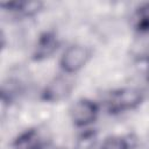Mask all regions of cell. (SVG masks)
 <instances>
[{"mask_svg": "<svg viewBox=\"0 0 149 149\" xmlns=\"http://www.w3.org/2000/svg\"><path fill=\"white\" fill-rule=\"evenodd\" d=\"M88 51L86 48L80 47V45H73L66 49L64 52L62 59H61V65L64 71L66 72H74L79 70L87 61L88 58Z\"/></svg>", "mask_w": 149, "mask_h": 149, "instance_id": "obj_1", "label": "cell"}, {"mask_svg": "<svg viewBox=\"0 0 149 149\" xmlns=\"http://www.w3.org/2000/svg\"><path fill=\"white\" fill-rule=\"evenodd\" d=\"M141 101V93L133 88L121 90L114 93L109 100V111L120 112L134 108Z\"/></svg>", "mask_w": 149, "mask_h": 149, "instance_id": "obj_2", "label": "cell"}, {"mask_svg": "<svg viewBox=\"0 0 149 149\" xmlns=\"http://www.w3.org/2000/svg\"><path fill=\"white\" fill-rule=\"evenodd\" d=\"M97 106L90 100L77 101L71 109V118L77 126H85L91 123L97 115Z\"/></svg>", "mask_w": 149, "mask_h": 149, "instance_id": "obj_3", "label": "cell"}, {"mask_svg": "<svg viewBox=\"0 0 149 149\" xmlns=\"http://www.w3.org/2000/svg\"><path fill=\"white\" fill-rule=\"evenodd\" d=\"M70 92V85L69 81L62 78L55 79L44 92V98L50 101H57L66 97Z\"/></svg>", "mask_w": 149, "mask_h": 149, "instance_id": "obj_4", "label": "cell"}, {"mask_svg": "<svg viewBox=\"0 0 149 149\" xmlns=\"http://www.w3.org/2000/svg\"><path fill=\"white\" fill-rule=\"evenodd\" d=\"M57 48V40L52 34H44L37 44L36 48V57H45L52 54Z\"/></svg>", "mask_w": 149, "mask_h": 149, "instance_id": "obj_5", "label": "cell"}, {"mask_svg": "<svg viewBox=\"0 0 149 149\" xmlns=\"http://www.w3.org/2000/svg\"><path fill=\"white\" fill-rule=\"evenodd\" d=\"M101 149H128L126 141L118 136H112L105 140Z\"/></svg>", "mask_w": 149, "mask_h": 149, "instance_id": "obj_6", "label": "cell"}]
</instances>
